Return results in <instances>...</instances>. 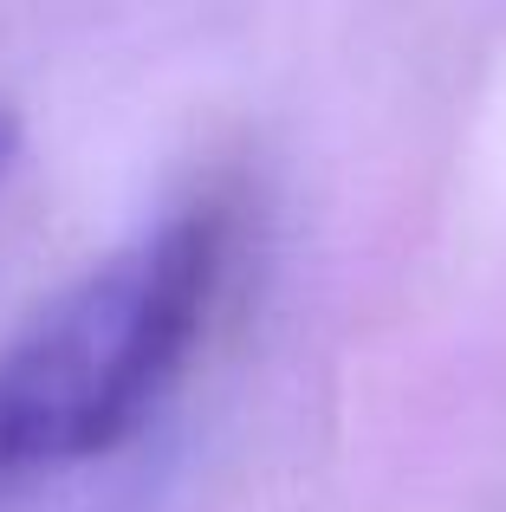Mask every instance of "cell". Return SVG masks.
Wrapping results in <instances>:
<instances>
[{"instance_id": "6da1fadb", "label": "cell", "mask_w": 506, "mask_h": 512, "mask_svg": "<svg viewBox=\"0 0 506 512\" xmlns=\"http://www.w3.org/2000/svg\"><path fill=\"white\" fill-rule=\"evenodd\" d=\"M234 201L176 208L0 350V480L111 454L169 396L228 286Z\"/></svg>"}, {"instance_id": "7a4b0ae2", "label": "cell", "mask_w": 506, "mask_h": 512, "mask_svg": "<svg viewBox=\"0 0 506 512\" xmlns=\"http://www.w3.org/2000/svg\"><path fill=\"white\" fill-rule=\"evenodd\" d=\"M13 156H20V117L0 104V182H7V169H13Z\"/></svg>"}]
</instances>
